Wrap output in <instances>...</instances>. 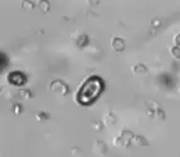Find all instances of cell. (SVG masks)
Here are the masks:
<instances>
[{"label": "cell", "mask_w": 180, "mask_h": 157, "mask_svg": "<svg viewBox=\"0 0 180 157\" xmlns=\"http://www.w3.org/2000/svg\"><path fill=\"white\" fill-rule=\"evenodd\" d=\"M134 133L130 132V131H121V133L119 136H116L114 138V146H117V147H129L130 143L132 142V138H134Z\"/></svg>", "instance_id": "obj_1"}, {"label": "cell", "mask_w": 180, "mask_h": 157, "mask_svg": "<svg viewBox=\"0 0 180 157\" xmlns=\"http://www.w3.org/2000/svg\"><path fill=\"white\" fill-rule=\"evenodd\" d=\"M53 87L56 88L54 92L58 93V94H61V96H64V94H67V92H68L67 84H64L62 81H56V82H53L52 86H50V88H53Z\"/></svg>", "instance_id": "obj_2"}, {"label": "cell", "mask_w": 180, "mask_h": 157, "mask_svg": "<svg viewBox=\"0 0 180 157\" xmlns=\"http://www.w3.org/2000/svg\"><path fill=\"white\" fill-rule=\"evenodd\" d=\"M111 47L116 52H122L124 48H125V40L120 37H114L111 39Z\"/></svg>", "instance_id": "obj_3"}, {"label": "cell", "mask_w": 180, "mask_h": 157, "mask_svg": "<svg viewBox=\"0 0 180 157\" xmlns=\"http://www.w3.org/2000/svg\"><path fill=\"white\" fill-rule=\"evenodd\" d=\"M93 149H95V152H96V153L103 154V153H106L107 147H106V144H105L102 141H96V143L93 144Z\"/></svg>", "instance_id": "obj_4"}, {"label": "cell", "mask_w": 180, "mask_h": 157, "mask_svg": "<svg viewBox=\"0 0 180 157\" xmlns=\"http://www.w3.org/2000/svg\"><path fill=\"white\" fill-rule=\"evenodd\" d=\"M103 122L107 124V126H111L114 123H116V116L112 113V112H106L103 114Z\"/></svg>", "instance_id": "obj_5"}, {"label": "cell", "mask_w": 180, "mask_h": 157, "mask_svg": "<svg viewBox=\"0 0 180 157\" xmlns=\"http://www.w3.org/2000/svg\"><path fill=\"white\" fill-rule=\"evenodd\" d=\"M131 143H134V144H136V146H146V144H147V141H146V138L142 137V136H134Z\"/></svg>", "instance_id": "obj_6"}, {"label": "cell", "mask_w": 180, "mask_h": 157, "mask_svg": "<svg viewBox=\"0 0 180 157\" xmlns=\"http://www.w3.org/2000/svg\"><path fill=\"white\" fill-rule=\"evenodd\" d=\"M132 73L134 74H140V73H146L147 72V68L144 65V64H136V65H132Z\"/></svg>", "instance_id": "obj_7"}, {"label": "cell", "mask_w": 180, "mask_h": 157, "mask_svg": "<svg viewBox=\"0 0 180 157\" xmlns=\"http://www.w3.org/2000/svg\"><path fill=\"white\" fill-rule=\"evenodd\" d=\"M170 54H171L172 58L180 59V47H176V45L170 47Z\"/></svg>", "instance_id": "obj_8"}, {"label": "cell", "mask_w": 180, "mask_h": 157, "mask_svg": "<svg viewBox=\"0 0 180 157\" xmlns=\"http://www.w3.org/2000/svg\"><path fill=\"white\" fill-rule=\"evenodd\" d=\"M20 97H22L23 99H29V98L32 97V92H30L29 89H22V91H20Z\"/></svg>", "instance_id": "obj_9"}, {"label": "cell", "mask_w": 180, "mask_h": 157, "mask_svg": "<svg viewBox=\"0 0 180 157\" xmlns=\"http://www.w3.org/2000/svg\"><path fill=\"white\" fill-rule=\"evenodd\" d=\"M156 118H159V119H161V121L165 118V112H164L162 108H159V109H157V112H156Z\"/></svg>", "instance_id": "obj_10"}, {"label": "cell", "mask_w": 180, "mask_h": 157, "mask_svg": "<svg viewBox=\"0 0 180 157\" xmlns=\"http://www.w3.org/2000/svg\"><path fill=\"white\" fill-rule=\"evenodd\" d=\"M39 5H40V8H42L43 12H48V8H49V3L48 2H40Z\"/></svg>", "instance_id": "obj_11"}, {"label": "cell", "mask_w": 180, "mask_h": 157, "mask_svg": "<svg viewBox=\"0 0 180 157\" xmlns=\"http://www.w3.org/2000/svg\"><path fill=\"white\" fill-rule=\"evenodd\" d=\"M12 108H13V112H14L15 114H20V113H22V107H20L19 104H15V106H13Z\"/></svg>", "instance_id": "obj_12"}, {"label": "cell", "mask_w": 180, "mask_h": 157, "mask_svg": "<svg viewBox=\"0 0 180 157\" xmlns=\"http://www.w3.org/2000/svg\"><path fill=\"white\" fill-rule=\"evenodd\" d=\"M174 43H175L176 47H180V33L174 37Z\"/></svg>", "instance_id": "obj_13"}, {"label": "cell", "mask_w": 180, "mask_h": 157, "mask_svg": "<svg viewBox=\"0 0 180 157\" xmlns=\"http://www.w3.org/2000/svg\"><path fill=\"white\" fill-rule=\"evenodd\" d=\"M47 117H48V114H45L44 112H42V113H38V114H37V119H38V121H43L42 118H47Z\"/></svg>", "instance_id": "obj_14"}, {"label": "cell", "mask_w": 180, "mask_h": 157, "mask_svg": "<svg viewBox=\"0 0 180 157\" xmlns=\"http://www.w3.org/2000/svg\"><path fill=\"white\" fill-rule=\"evenodd\" d=\"M92 128H93L95 131H100V129H101V123H100V122L93 123V124H92Z\"/></svg>", "instance_id": "obj_15"}, {"label": "cell", "mask_w": 180, "mask_h": 157, "mask_svg": "<svg viewBox=\"0 0 180 157\" xmlns=\"http://www.w3.org/2000/svg\"><path fill=\"white\" fill-rule=\"evenodd\" d=\"M34 5V3L33 2H25V3H23V7H28V8H32Z\"/></svg>", "instance_id": "obj_16"}, {"label": "cell", "mask_w": 180, "mask_h": 157, "mask_svg": "<svg viewBox=\"0 0 180 157\" xmlns=\"http://www.w3.org/2000/svg\"><path fill=\"white\" fill-rule=\"evenodd\" d=\"M159 24H160V22H159V20H157V22H155V20L152 22V25H159Z\"/></svg>", "instance_id": "obj_17"}]
</instances>
